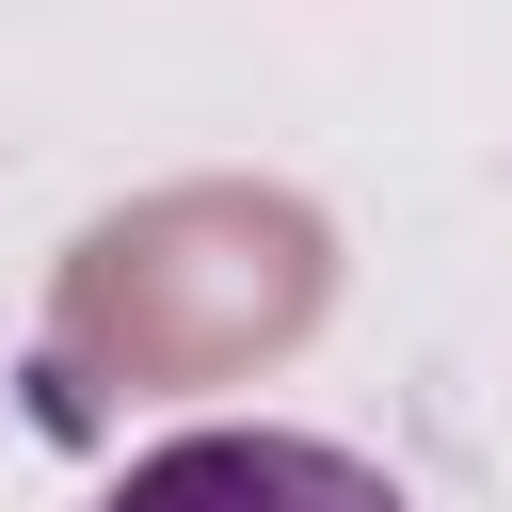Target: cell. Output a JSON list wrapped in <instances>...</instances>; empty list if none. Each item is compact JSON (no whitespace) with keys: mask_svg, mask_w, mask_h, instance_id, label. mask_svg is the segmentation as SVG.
Returning a JSON list of instances; mask_svg holds the SVG:
<instances>
[{"mask_svg":"<svg viewBox=\"0 0 512 512\" xmlns=\"http://www.w3.org/2000/svg\"><path fill=\"white\" fill-rule=\"evenodd\" d=\"M96 512H416L384 464H352L336 432H272V416H224V432H176L144 448Z\"/></svg>","mask_w":512,"mask_h":512,"instance_id":"1","label":"cell"}]
</instances>
